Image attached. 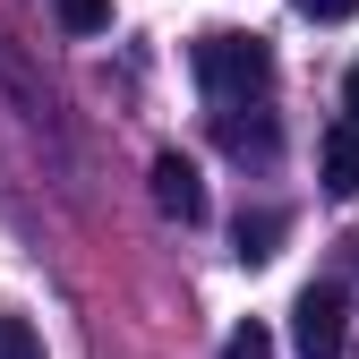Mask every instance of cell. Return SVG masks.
Wrapping results in <instances>:
<instances>
[{"label":"cell","mask_w":359,"mask_h":359,"mask_svg":"<svg viewBox=\"0 0 359 359\" xmlns=\"http://www.w3.org/2000/svg\"><path fill=\"white\" fill-rule=\"evenodd\" d=\"M299 18H317V26H351L359 18V0H291Z\"/></svg>","instance_id":"10"},{"label":"cell","mask_w":359,"mask_h":359,"mask_svg":"<svg viewBox=\"0 0 359 359\" xmlns=\"http://www.w3.org/2000/svg\"><path fill=\"white\" fill-rule=\"evenodd\" d=\"M317 163H325V189H334V197H359V120H334V128H325Z\"/></svg>","instance_id":"6"},{"label":"cell","mask_w":359,"mask_h":359,"mask_svg":"<svg viewBox=\"0 0 359 359\" xmlns=\"http://www.w3.org/2000/svg\"><path fill=\"white\" fill-rule=\"evenodd\" d=\"M283 240H291V214L283 205H240V222H231V257L240 265H274Z\"/></svg>","instance_id":"4"},{"label":"cell","mask_w":359,"mask_h":359,"mask_svg":"<svg viewBox=\"0 0 359 359\" xmlns=\"http://www.w3.org/2000/svg\"><path fill=\"white\" fill-rule=\"evenodd\" d=\"M342 103H351V120H359V69H351V77H342Z\"/></svg>","instance_id":"11"},{"label":"cell","mask_w":359,"mask_h":359,"mask_svg":"<svg viewBox=\"0 0 359 359\" xmlns=\"http://www.w3.org/2000/svg\"><path fill=\"white\" fill-rule=\"evenodd\" d=\"M197 86H205V103H257L274 86V43L240 34V26L197 34Z\"/></svg>","instance_id":"1"},{"label":"cell","mask_w":359,"mask_h":359,"mask_svg":"<svg viewBox=\"0 0 359 359\" xmlns=\"http://www.w3.org/2000/svg\"><path fill=\"white\" fill-rule=\"evenodd\" d=\"M222 359H274V334L248 317V325H231V334H222Z\"/></svg>","instance_id":"8"},{"label":"cell","mask_w":359,"mask_h":359,"mask_svg":"<svg viewBox=\"0 0 359 359\" xmlns=\"http://www.w3.org/2000/svg\"><path fill=\"white\" fill-rule=\"evenodd\" d=\"M52 18H60L69 34H103V26H111V0H52Z\"/></svg>","instance_id":"7"},{"label":"cell","mask_w":359,"mask_h":359,"mask_svg":"<svg viewBox=\"0 0 359 359\" xmlns=\"http://www.w3.org/2000/svg\"><path fill=\"white\" fill-rule=\"evenodd\" d=\"M0 359H43V334L26 317H0Z\"/></svg>","instance_id":"9"},{"label":"cell","mask_w":359,"mask_h":359,"mask_svg":"<svg viewBox=\"0 0 359 359\" xmlns=\"http://www.w3.org/2000/svg\"><path fill=\"white\" fill-rule=\"evenodd\" d=\"M214 137H222V154H257V163H274V146H283V128L265 120V111H248V103H222L214 111Z\"/></svg>","instance_id":"5"},{"label":"cell","mask_w":359,"mask_h":359,"mask_svg":"<svg viewBox=\"0 0 359 359\" xmlns=\"http://www.w3.org/2000/svg\"><path fill=\"white\" fill-rule=\"evenodd\" d=\"M154 205L189 231V222H205V180H197V163L189 154H154Z\"/></svg>","instance_id":"3"},{"label":"cell","mask_w":359,"mask_h":359,"mask_svg":"<svg viewBox=\"0 0 359 359\" xmlns=\"http://www.w3.org/2000/svg\"><path fill=\"white\" fill-rule=\"evenodd\" d=\"M291 342H299V359H342V342H351V299H342L334 274L299 291V308H291Z\"/></svg>","instance_id":"2"}]
</instances>
